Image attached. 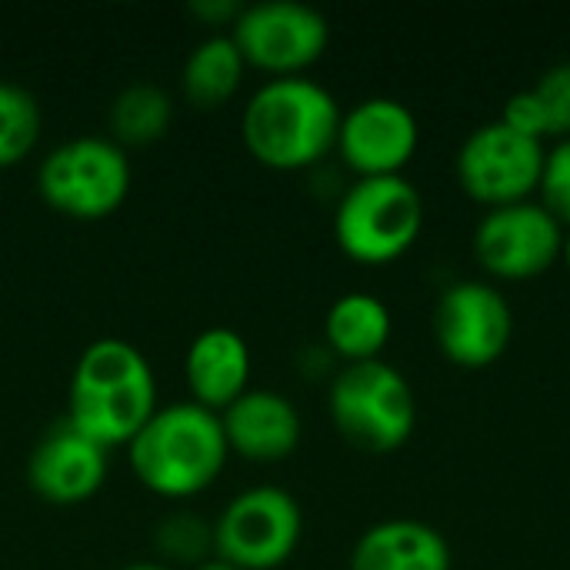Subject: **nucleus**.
Here are the masks:
<instances>
[{"mask_svg":"<svg viewBox=\"0 0 570 570\" xmlns=\"http://www.w3.org/2000/svg\"><path fill=\"white\" fill-rule=\"evenodd\" d=\"M244 63L274 77H297L317 63L331 40L327 17L301 0H261L244 3L240 17L227 30Z\"/></svg>","mask_w":570,"mask_h":570,"instance_id":"obj_9","label":"nucleus"},{"mask_svg":"<svg viewBox=\"0 0 570 570\" xmlns=\"http://www.w3.org/2000/svg\"><path fill=\"white\" fill-rule=\"evenodd\" d=\"M561 257H564V264H568V271H570V227L564 230V247H561Z\"/></svg>","mask_w":570,"mask_h":570,"instance_id":"obj_28","label":"nucleus"},{"mask_svg":"<svg viewBox=\"0 0 570 570\" xmlns=\"http://www.w3.org/2000/svg\"><path fill=\"white\" fill-rule=\"evenodd\" d=\"M304 538V514L291 491L257 484L227 501L214 524V554L240 570H274Z\"/></svg>","mask_w":570,"mask_h":570,"instance_id":"obj_7","label":"nucleus"},{"mask_svg":"<svg viewBox=\"0 0 570 570\" xmlns=\"http://www.w3.org/2000/svg\"><path fill=\"white\" fill-rule=\"evenodd\" d=\"M501 120H504L511 130L524 134V137H534V140L551 137V134H548V114H544V107H541V100H538L534 90H521V94L508 97Z\"/></svg>","mask_w":570,"mask_h":570,"instance_id":"obj_24","label":"nucleus"},{"mask_svg":"<svg viewBox=\"0 0 570 570\" xmlns=\"http://www.w3.org/2000/svg\"><path fill=\"white\" fill-rule=\"evenodd\" d=\"M107 481V448L60 417L50 424L27 458V484L50 504H77Z\"/></svg>","mask_w":570,"mask_h":570,"instance_id":"obj_13","label":"nucleus"},{"mask_svg":"<svg viewBox=\"0 0 570 570\" xmlns=\"http://www.w3.org/2000/svg\"><path fill=\"white\" fill-rule=\"evenodd\" d=\"M227 438L220 414L197 401L157 404L147 424L127 444L137 481L170 501L194 498L217 481L227 464Z\"/></svg>","mask_w":570,"mask_h":570,"instance_id":"obj_3","label":"nucleus"},{"mask_svg":"<svg viewBox=\"0 0 570 570\" xmlns=\"http://www.w3.org/2000/svg\"><path fill=\"white\" fill-rule=\"evenodd\" d=\"M227 448L247 461H284L301 444V414L281 391L247 387L220 411Z\"/></svg>","mask_w":570,"mask_h":570,"instance_id":"obj_14","label":"nucleus"},{"mask_svg":"<svg viewBox=\"0 0 570 570\" xmlns=\"http://www.w3.org/2000/svg\"><path fill=\"white\" fill-rule=\"evenodd\" d=\"M120 570H174L170 564H164V561H137V564H127V568Z\"/></svg>","mask_w":570,"mask_h":570,"instance_id":"obj_26","label":"nucleus"},{"mask_svg":"<svg viewBox=\"0 0 570 570\" xmlns=\"http://www.w3.org/2000/svg\"><path fill=\"white\" fill-rule=\"evenodd\" d=\"M531 90L548 114V134L561 140L570 137V60L548 67Z\"/></svg>","mask_w":570,"mask_h":570,"instance_id":"obj_22","label":"nucleus"},{"mask_svg":"<svg viewBox=\"0 0 570 570\" xmlns=\"http://www.w3.org/2000/svg\"><path fill=\"white\" fill-rule=\"evenodd\" d=\"M564 247V224L541 204L521 200L491 207L474 230L478 264L501 281L541 277Z\"/></svg>","mask_w":570,"mask_h":570,"instance_id":"obj_11","label":"nucleus"},{"mask_svg":"<svg viewBox=\"0 0 570 570\" xmlns=\"http://www.w3.org/2000/svg\"><path fill=\"white\" fill-rule=\"evenodd\" d=\"M154 548L170 564L197 568L214 558V528L190 511H170L154 528Z\"/></svg>","mask_w":570,"mask_h":570,"instance_id":"obj_21","label":"nucleus"},{"mask_svg":"<svg viewBox=\"0 0 570 570\" xmlns=\"http://www.w3.org/2000/svg\"><path fill=\"white\" fill-rule=\"evenodd\" d=\"M184 377L190 387V401L220 414L250 384V347L244 334L224 324L204 327L187 344Z\"/></svg>","mask_w":570,"mask_h":570,"instance_id":"obj_15","label":"nucleus"},{"mask_svg":"<svg viewBox=\"0 0 570 570\" xmlns=\"http://www.w3.org/2000/svg\"><path fill=\"white\" fill-rule=\"evenodd\" d=\"M244 70H247V63H244L234 37L210 33L187 53V60L180 67V90L194 107L210 110V107L227 104L240 90Z\"/></svg>","mask_w":570,"mask_h":570,"instance_id":"obj_18","label":"nucleus"},{"mask_svg":"<svg viewBox=\"0 0 570 570\" xmlns=\"http://www.w3.org/2000/svg\"><path fill=\"white\" fill-rule=\"evenodd\" d=\"M391 331H394L391 307L367 291L341 294L324 317V341L347 364L377 361L391 341Z\"/></svg>","mask_w":570,"mask_h":570,"instance_id":"obj_17","label":"nucleus"},{"mask_svg":"<svg viewBox=\"0 0 570 570\" xmlns=\"http://www.w3.org/2000/svg\"><path fill=\"white\" fill-rule=\"evenodd\" d=\"M170 120H174V100L164 87H157L150 80L127 83L114 97L110 114H107L110 140H117L124 150L160 140L167 134Z\"/></svg>","mask_w":570,"mask_h":570,"instance_id":"obj_19","label":"nucleus"},{"mask_svg":"<svg viewBox=\"0 0 570 570\" xmlns=\"http://www.w3.org/2000/svg\"><path fill=\"white\" fill-rule=\"evenodd\" d=\"M43 127V114L37 97L17 83V80H0V167L20 164Z\"/></svg>","mask_w":570,"mask_h":570,"instance_id":"obj_20","label":"nucleus"},{"mask_svg":"<svg viewBox=\"0 0 570 570\" xmlns=\"http://www.w3.org/2000/svg\"><path fill=\"white\" fill-rule=\"evenodd\" d=\"M544 160V140L524 137L504 120H491L464 137L454 157V174L461 190L491 210L531 200V194L541 190Z\"/></svg>","mask_w":570,"mask_h":570,"instance_id":"obj_8","label":"nucleus"},{"mask_svg":"<svg viewBox=\"0 0 570 570\" xmlns=\"http://www.w3.org/2000/svg\"><path fill=\"white\" fill-rule=\"evenodd\" d=\"M157 411V381L140 347L124 337L87 344L70 371L67 421L107 451L130 444Z\"/></svg>","mask_w":570,"mask_h":570,"instance_id":"obj_1","label":"nucleus"},{"mask_svg":"<svg viewBox=\"0 0 570 570\" xmlns=\"http://www.w3.org/2000/svg\"><path fill=\"white\" fill-rule=\"evenodd\" d=\"M327 411L341 438L364 454H391L417 428L411 381L381 357L341 367L327 391Z\"/></svg>","mask_w":570,"mask_h":570,"instance_id":"obj_4","label":"nucleus"},{"mask_svg":"<svg viewBox=\"0 0 570 570\" xmlns=\"http://www.w3.org/2000/svg\"><path fill=\"white\" fill-rule=\"evenodd\" d=\"M351 570H451V544L424 521L391 518L357 538Z\"/></svg>","mask_w":570,"mask_h":570,"instance_id":"obj_16","label":"nucleus"},{"mask_svg":"<svg viewBox=\"0 0 570 570\" xmlns=\"http://www.w3.org/2000/svg\"><path fill=\"white\" fill-rule=\"evenodd\" d=\"M240 10H244V3L240 0H194L190 3V13L194 17H200V20H207V23H214V27H234V20L240 17Z\"/></svg>","mask_w":570,"mask_h":570,"instance_id":"obj_25","label":"nucleus"},{"mask_svg":"<svg viewBox=\"0 0 570 570\" xmlns=\"http://www.w3.org/2000/svg\"><path fill=\"white\" fill-rule=\"evenodd\" d=\"M424 227L421 190L404 177H357L337 200L334 240L357 264H391L404 257Z\"/></svg>","mask_w":570,"mask_h":570,"instance_id":"obj_5","label":"nucleus"},{"mask_svg":"<svg viewBox=\"0 0 570 570\" xmlns=\"http://www.w3.org/2000/svg\"><path fill=\"white\" fill-rule=\"evenodd\" d=\"M438 351L458 367H488L504 357L514 337L508 297L488 281H458L434 304Z\"/></svg>","mask_w":570,"mask_h":570,"instance_id":"obj_10","label":"nucleus"},{"mask_svg":"<svg viewBox=\"0 0 570 570\" xmlns=\"http://www.w3.org/2000/svg\"><path fill=\"white\" fill-rule=\"evenodd\" d=\"M541 204L570 227V137L554 144L544 160V177H541Z\"/></svg>","mask_w":570,"mask_h":570,"instance_id":"obj_23","label":"nucleus"},{"mask_svg":"<svg viewBox=\"0 0 570 570\" xmlns=\"http://www.w3.org/2000/svg\"><path fill=\"white\" fill-rule=\"evenodd\" d=\"M130 157L127 150L100 134H80L60 140L37 167L40 197L77 220H100L114 214L130 194Z\"/></svg>","mask_w":570,"mask_h":570,"instance_id":"obj_6","label":"nucleus"},{"mask_svg":"<svg viewBox=\"0 0 570 570\" xmlns=\"http://www.w3.org/2000/svg\"><path fill=\"white\" fill-rule=\"evenodd\" d=\"M337 97L297 73L261 83L240 114V137L254 160L274 170H304L337 147L341 127Z\"/></svg>","mask_w":570,"mask_h":570,"instance_id":"obj_2","label":"nucleus"},{"mask_svg":"<svg viewBox=\"0 0 570 570\" xmlns=\"http://www.w3.org/2000/svg\"><path fill=\"white\" fill-rule=\"evenodd\" d=\"M194 570H240V568H234V564H227V561H220L217 554L210 558V561H204V564H197Z\"/></svg>","mask_w":570,"mask_h":570,"instance_id":"obj_27","label":"nucleus"},{"mask_svg":"<svg viewBox=\"0 0 570 570\" xmlns=\"http://www.w3.org/2000/svg\"><path fill=\"white\" fill-rule=\"evenodd\" d=\"M421 124L394 97H367L341 114L337 154L357 177H397L417 154Z\"/></svg>","mask_w":570,"mask_h":570,"instance_id":"obj_12","label":"nucleus"}]
</instances>
